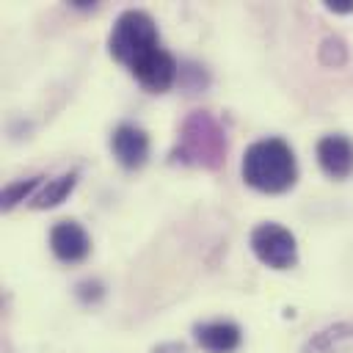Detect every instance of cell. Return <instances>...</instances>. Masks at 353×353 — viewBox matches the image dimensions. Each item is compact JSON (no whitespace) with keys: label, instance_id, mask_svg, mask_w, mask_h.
I'll return each mask as SVG.
<instances>
[{"label":"cell","instance_id":"obj_1","mask_svg":"<svg viewBox=\"0 0 353 353\" xmlns=\"http://www.w3.org/2000/svg\"><path fill=\"white\" fill-rule=\"evenodd\" d=\"M240 174L259 193H284L298 179L295 152L284 138H259L245 149Z\"/></svg>","mask_w":353,"mask_h":353},{"label":"cell","instance_id":"obj_2","mask_svg":"<svg viewBox=\"0 0 353 353\" xmlns=\"http://www.w3.org/2000/svg\"><path fill=\"white\" fill-rule=\"evenodd\" d=\"M226 132L223 127L207 113V110H193L179 130V143L171 152L176 163L185 165H199V168H221L226 160Z\"/></svg>","mask_w":353,"mask_h":353},{"label":"cell","instance_id":"obj_3","mask_svg":"<svg viewBox=\"0 0 353 353\" xmlns=\"http://www.w3.org/2000/svg\"><path fill=\"white\" fill-rule=\"evenodd\" d=\"M157 44V25L154 19L141 11V8H127L119 14V19L110 28L108 36V50L110 55L124 63L127 69H132L135 61H141L146 52H152Z\"/></svg>","mask_w":353,"mask_h":353},{"label":"cell","instance_id":"obj_4","mask_svg":"<svg viewBox=\"0 0 353 353\" xmlns=\"http://www.w3.org/2000/svg\"><path fill=\"white\" fill-rule=\"evenodd\" d=\"M251 251L254 256L273 268V270H290L298 265V243H295V234L281 226V223H273V221H265L259 226H254L251 232Z\"/></svg>","mask_w":353,"mask_h":353},{"label":"cell","instance_id":"obj_5","mask_svg":"<svg viewBox=\"0 0 353 353\" xmlns=\"http://www.w3.org/2000/svg\"><path fill=\"white\" fill-rule=\"evenodd\" d=\"M132 77L152 94H163L174 85L176 74H179V66L176 61L171 58V52H165L163 47H154L152 52H146L141 61L132 63Z\"/></svg>","mask_w":353,"mask_h":353},{"label":"cell","instance_id":"obj_6","mask_svg":"<svg viewBox=\"0 0 353 353\" xmlns=\"http://www.w3.org/2000/svg\"><path fill=\"white\" fill-rule=\"evenodd\" d=\"M317 163L325 176L347 179L353 174V141L347 135H323L317 141Z\"/></svg>","mask_w":353,"mask_h":353},{"label":"cell","instance_id":"obj_7","mask_svg":"<svg viewBox=\"0 0 353 353\" xmlns=\"http://www.w3.org/2000/svg\"><path fill=\"white\" fill-rule=\"evenodd\" d=\"M50 248L61 262H83L91 251V237L77 221H58L50 229Z\"/></svg>","mask_w":353,"mask_h":353},{"label":"cell","instance_id":"obj_8","mask_svg":"<svg viewBox=\"0 0 353 353\" xmlns=\"http://www.w3.org/2000/svg\"><path fill=\"white\" fill-rule=\"evenodd\" d=\"M110 149L124 168H141L149 157V135L138 124H119L110 135Z\"/></svg>","mask_w":353,"mask_h":353},{"label":"cell","instance_id":"obj_9","mask_svg":"<svg viewBox=\"0 0 353 353\" xmlns=\"http://www.w3.org/2000/svg\"><path fill=\"white\" fill-rule=\"evenodd\" d=\"M193 336L201 350L207 353H234L240 347V325L229 320H212V323H199L193 325Z\"/></svg>","mask_w":353,"mask_h":353},{"label":"cell","instance_id":"obj_10","mask_svg":"<svg viewBox=\"0 0 353 353\" xmlns=\"http://www.w3.org/2000/svg\"><path fill=\"white\" fill-rule=\"evenodd\" d=\"M301 353H353V320H342L312 334Z\"/></svg>","mask_w":353,"mask_h":353},{"label":"cell","instance_id":"obj_11","mask_svg":"<svg viewBox=\"0 0 353 353\" xmlns=\"http://www.w3.org/2000/svg\"><path fill=\"white\" fill-rule=\"evenodd\" d=\"M74 185H77V171H66L55 179H47V185H41V190L30 199V207L33 210H52L61 201H66V196L74 190Z\"/></svg>","mask_w":353,"mask_h":353},{"label":"cell","instance_id":"obj_12","mask_svg":"<svg viewBox=\"0 0 353 353\" xmlns=\"http://www.w3.org/2000/svg\"><path fill=\"white\" fill-rule=\"evenodd\" d=\"M41 182H44V176H28V179H14V182H8L6 188H3V210H14L19 201H30L39 190H41Z\"/></svg>","mask_w":353,"mask_h":353},{"label":"cell","instance_id":"obj_13","mask_svg":"<svg viewBox=\"0 0 353 353\" xmlns=\"http://www.w3.org/2000/svg\"><path fill=\"white\" fill-rule=\"evenodd\" d=\"M320 58H323L325 66H342L345 58H347V50H345V44H342V39L328 36V39L320 44Z\"/></svg>","mask_w":353,"mask_h":353},{"label":"cell","instance_id":"obj_14","mask_svg":"<svg viewBox=\"0 0 353 353\" xmlns=\"http://www.w3.org/2000/svg\"><path fill=\"white\" fill-rule=\"evenodd\" d=\"M325 8L334 11V14H350L353 11V0H328Z\"/></svg>","mask_w":353,"mask_h":353},{"label":"cell","instance_id":"obj_15","mask_svg":"<svg viewBox=\"0 0 353 353\" xmlns=\"http://www.w3.org/2000/svg\"><path fill=\"white\" fill-rule=\"evenodd\" d=\"M152 353H185V345L182 342H165V345H157Z\"/></svg>","mask_w":353,"mask_h":353}]
</instances>
